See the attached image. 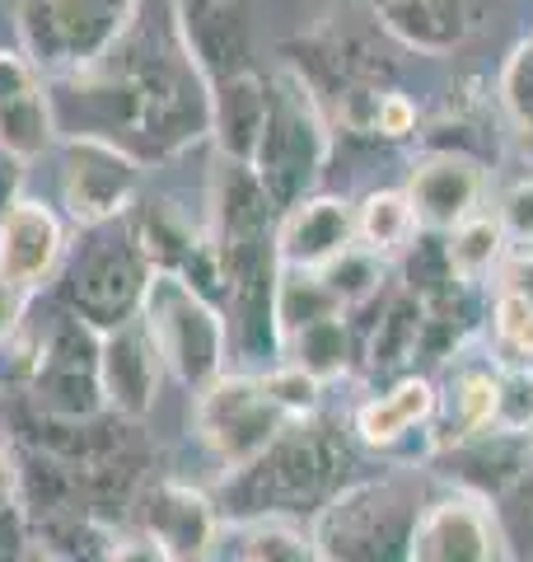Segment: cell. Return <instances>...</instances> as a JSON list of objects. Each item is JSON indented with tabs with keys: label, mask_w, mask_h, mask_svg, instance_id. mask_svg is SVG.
I'll list each match as a JSON object with an SVG mask.
<instances>
[{
	"label": "cell",
	"mask_w": 533,
	"mask_h": 562,
	"mask_svg": "<svg viewBox=\"0 0 533 562\" xmlns=\"http://www.w3.org/2000/svg\"><path fill=\"white\" fill-rule=\"evenodd\" d=\"M421 502V483L402 469L351 483L318 512L314 549L324 562H412Z\"/></svg>",
	"instance_id": "obj_1"
},
{
	"label": "cell",
	"mask_w": 533,
	"mask_h": 562,
	"mask_svg": "<svg viewBox=\"0 0 533 562\" xmlns=\"http://www.w3.org/2000/svg\"><path fill=\"white\" fill-rule=\"evenodd\" d=\"M328 160V117L305 76L266 85V127L253 150V173L272 206H295Z\"/></svg>",
	"instance_id": "obj_2"
},
{
	"label": "cell",
	"mask_w": 533,
	"mask_h": 562,
	"mask_svg": "<svg viewBox=\"0 0 533 562\" xmlns=\"http://www.w3.org/2000/svg\"><path fill=\"white\" fill-rule=\"evenodd\" d=\"M146 314H150V342L178 371V380L211 384L220 375L225 324L211 310V301H202L183 277L159 272L146 286Z\"/></svg>",
	"instance_id": "obj_3"
},
{
	"label": "cell",
	"mask_w": 533,
	"mask_h": 562,
	"mask_svg": "<svg viewBox=\"0 0 533 562\" xmlns=\"http://www.w3.org/2000/svg\"><path fill=\"white\" fill-rule=\"evenodd\" d=\"M412 562H514L501 506L458 483L426 497L412 530Z\"/></svg>",
	"instance_id": "obj_4"
},
{
	"label": "cell",
	"mask_w": 533,
	"mask_h": 562,
	"mask_svg": "<svg viewBox=\"0 0 533 562\" xmlns=\"http://www.w3.org/2000/svg\"><path fill=\"white\" fill-rule=\"evenodd\" d=\"M337 479V450L328 436L286 427L248 469H239L235 492L253 512H295L305 502H318Z\"/></svg>",
	"instance_id": "obj_5"
},
{
	"label": "cell",
	"mask_w": 533,
	"mask_h": 562,
	"mask_svg": "<svg viewBox=\"0 0 533 562\" xmlns=\"http://www.w3.org/2000/svg\"><path fill=\"white\" fill-rule=\"evenodd\" d=\"M197 427L206 436V446L220 454L229 469H248L258 454L291 427L286 413L266 398L262 380L248 375H216L206 384V394L197 403Z\"/></svg>",
	"instance_id": "obj_6"
},
{
	"label": "cell",
	"mask_w": 533,
	"mask_h": 562,
	"mask_svg": "<svg viewBox=\"0 0 533 562\" xmlns=\"http://www.w3.org/2000/svg\"><path fill=\"white\" fill-rule=\"evenodd\" d=\"M483 192H487V173L464 150H431L407 173V198H412L417 225L435 235H450L454 225L477 216Z\"/></svg>",
	"instance_id": "obj_7"
},
{
	"label": "cell",
	"mask_w": 533,
	"mask_h": 562,
	"mask_svg": "<svg viewBox=\"0 0 533 562\" xmlns=\"http://www.w3.org/2000/svg\"><path fill=\"white\" fill-rule=\"evenodd\" d=\"M355 244V211L342 198H309L295 202L286 225L276 235V262L281 268L318 272L328 258Z\"/></svg>",
	"instance_id": "obj_8"
},
{
	"label": "cell",
	"mask_w": 533,
	"mask_h": 562,
	"mask_svg": "<svg viewBox=\"0 0 533 562\" xmlns=\"http://www.w3.org/2000/svg\"><path fill=\"white\" fill-rule=\"evenodd\" d=\"M375 20L384 33H394L412 52H454L477 33L473 0H375Z\"/></svg>",
	"instance_id": "obj_9"
},
{
	"label": "cell",
	"mask_w": 533,
	"mask_h": 562,
	"mask_svg": "<svg viewBox=\"0 0 533 562\" xmlns=\"http://www.w3.org/2000/svg\"><path fill=\"white\" fill-rule=\"evenodd\" d=\"M146 525L169 562H206L211 549H216V512L192 487L178 483L155 487L146 502Z\"/></svg>",
	"instance_id": "obj_10"
},
{
	"label": "cell",
	"mask_w": 533,
	"mask_h": 562,
	"mask_svg": "<svg viewBox=\"0 0 533 562\" xmlns=\"http://www.w3.org/2000/svg\"><path fill=\"white\" fill-rule=\"evenodd\" d=\"M435 408H440L435 380L402 375L394 390L365 398L361 408H355V436H361L370 450H388V454H394L407 436H417V431L431 427Z\"/></svg>",
	"instance_id": "obj_11"
},
{
	"label": "cell",
	"mask_w": 533,
	"mask_h": 562,
	"mask_svg": "<svg viewBox=\"0 0 533 562\" xmlns=\"http://www.w3.org/2000/svg\"><path fill=\"white\" fill-rule=\"evenodd\" d=\"M132 183H136V169L127 155H117L113 146H103V140H76V146H70L66 198L80 221H103V216H113V211H122Z\"/></svg>",
	"instance_id": "obj_12"
},
{
	"label": "cell",
	"mask_w": 533,
	"mask_h": 562,
	"mask_svg": "<svg viewBox=\"0 0 533 562\" xmlns=\"http://www.w3.org/2000/svg\"><path fill=\"white\" fill-rule=\"evenodd\" d=\"M435 417H440V431L435 427L431 431H435L440 454L496 431V361L458 366L450 380V394H440Z\"/></svg>",
	"instance_id": "obj_13"
},
{
	"label": "cell",
	"mask_w": 533,
	"mask_h": 562,
	"mask_svg": "<svg viewBox=\"0 0 533 562\" xmlns=\"http://www.w3.org/2000/svg\"><path fill=\"white\" fill-rule=\"evenodd\" d=\"M140 258L127 249V244H103V249L84 254V262L70 277V295L84 314L94 319H117L127 314V305L140 295Z\"/></svg>",
	"instance_id": "obj_14"
},
{
	"label": "cell",
	"mask_w": 533,
	"mask_h": 562,
	"mask_svg": "<svg viewBox=\"0 0 533 562\" xmlns=\"http://www.w3.org/2000/svg\"><path fill=\"white\" fill-rule=\"evenodd\" d=\"M57 221L43 206H14L0 225V281L5 286H33L57 262Z\"/></svg>",
	"instance_id": "obj_15"
},
{
	"label": "cell",
	"mask_w": 533,
	"mask_h": 562,
	"mask_svg": "<svg viewBox=\"0 0 533 562\" xmlns=\"http://www.w3.org/2000/svg\"><path fill=\"white\" fill-rule=\"evenodd\" d=\"M0 146L10 155L47 146V103L20 57H0Z\"/></svg>",
	"instance_id": "obj_16"
},
{
	"label": "cell",
	"mask_w": 533,
	"mask_h": 562,
	"mask_svg": "<svg viewBox=\"0 0 533 562\" xmlns=\"http://www.w3.org/2000/svg\"><path fill=\"white\" fill-rule=\"evenodd\" d=\"M506 244L510 239H506L501 216H496V211H477V216H468L464 225H454V231L444 235V254H450V268L464 286H487V281H496Z\"/></svg>",
	"instance_id": "obj_17"
},
{
	"label": "cell",
	"mask_w": 533,
	"mask_h": 562,
	"mask_svg": "<svg viewBox=\"0 0 533 562\" xmlns=\"http://www.w3.org/2000/svg\"><path fill=\"white\" fill-rule=\"evenodd\" d=\"M417 231L421 225H417V211H412L407 188H375L361 202V211H355V239L379 258L402 254L407 244L417 239Z\"/></svg>",
	"instance_id": "obj_18"
},
{
	"label": "cell",
	"mask_w": 533,
	"mask_h": 562,
	"mask_svg": "<svg viewBox=\"0 0 533 562\" xmlns=\"http://www.w3.org/2000/svg\"><path fill=\"white\" fill-rule=\"evenodd\" d=\"M155 342L132 338V333H117V338L103 347V380L113 390V403L122 413H146L155 398Z\"/></svg>",
	"instance_id": "obj_19"
},
{
	"label": "cell",
	"mask_w": 533,
	"mask_h": 562,
	"mask_svg": "<svg viewBox=\"0 0 533 562\" xmlns=\"http://www.w3.org/2000/svg\"><path fill=\"white\" fill-rule=\"evenodd\" d=\"M262 127H266V85L258 76H248V70L243 76H229L220 94V136H225V150L239 165H253Z\"/></svg>",
	"instance_id": "obj_20"
},
{
	"label": "cell",
	"mask_w": 533,
	"mask_h": 562,
	"mask_svg": "<svg viewBox=\"0 0 533 562\" xmlns=\"http://www.w3.org/2000/svg\"><path fill=\"white\" fill-rule=\"evenodd\" d=\"M421 328H426V305L412 291H394L379 314L375 338H370V366H375V371H398V366L417 361Z\"/></svg>",
	"instance_id": "obj_21"
},
{
	"label": "cell",
	"mask_w": 533,
	"mask_h": 562,
	"mask_svg": "<svg viewBox=\"0 0 533 562\" xmlns=\"http://www.w3.org/2000/svg\"><path fill=\"white\" fill-rule=\"evenodd\" d=\"M318 281L328 286V295L342 310H361L365 301H375L388 281V262L379 254H370L365 244H351L337 258H328L324 268H318Z\"/></svg>",
	"instance_id": "obj_22"
},
{
	"label": "cell",
	"mask_w": 533,
	"mask_h": 562,
	"mask_svg": "<svg viewBox=\"0 0 533 562\" xmlns=\"http://www.w3.org/2000/svg\"><path fill=\"white\" fill-rule=\"evenodd\" d=\"M291 357L299 371H309L318 380H332V375H347L351 366V328H347V314H328V319H314L299 333L286 338Z\"/></svg>",
	"instance_id": "obj_23"
},
{
	"label": "cell",
	"mask_w": 533,
	"mask_h": 562,
	"mask_svg": "<svg viewBox=\"0 0 533 562\" xmlns=\"http://www.w3.org/2000/svg\"><path fill=\"white\" fill-rule=\"evenodd\" d=\"M496 431L533 436V361L496 366Z\"/></svg>",
	"instance_id": "obj_24"
},
{
	"label": "cell",
	"mask_w": 533,
	"mask_h": 562,
	"mask_svg": "<svg viewBox=\"0 0 533 562\" xmlns=\"http://www.w3.org/2000/svg\"><path fill=\"white\" fill-rule=\"evenodd\" d=\"M243 562H324L314 549V539H305L286 520H258L248 530V549H243Z\"/></svg>",
	"instance_id": "obj_25"
},
{
	"label": "cell",
	"mask_w": 533,
	"mask_h": 562,
	"mask_svg": "<svg viewBox=\"0 0 533 562\" xmlns=\"http://www.w3.org/2000/svg\"><path fill=\"white\" fill-rule=\"evenodd\" d=\"M262 390L281 413H286V422H305V417L318 413V403H324V380L299 371L295 361L281 366V371H272V375H262Z\"/></svg>",
	"instance_id": "obj_26"
},
{
	"label": "cell",
	"mask_w": 533,
	"mask_h": 562,
	"mask_svg": "<svg viewBox=\"0 0 533 562\" xmlns=\"http://www.w3.org/2000/svg\"><path fill=\"white\" fill-rule=\"evenodd\" d=\"M491 333L506 351H514V361H533V301L514 291L491 295Z\"/></svg>",
	"instance_id": "obj_27"
},
{
	"label": "cell",
	"mask_w": 533,
	"mask_h": 562,
	"mask_svg": "<svg viewBox=\"0 0 533 562\" xmlns=\"http://www.w3.org/2000/svg\"><path fill=\"white\" fill-rule=\"evenodd\" d=\"M496 216H501L510 244H533V179L510 183L501 206H496Z\"/></svg>",
	"instance_id": "obj_28"
},
{
	"label": "cell",
	"mask_w": 533,
	"mask_h": 562,
	"mask_svg": "<svg viewBox=\"0 0 533 562\" xmlns=\"http://www.w3.org/2000/svg\"><path fill=\"white\" fill-rule=\"evenodd\" d=\"M375 136L384 140H407L417 136V103L398 94V90H379V103H375Z\"/></svg>",
	"instance_id": "obj_29"
},
{
	"label": "cell",
	"mask_w": 533,
	"mask_h": 562,
	"mask_svg": "<svg viewBox=\"0 0 533 562\" xmlns=\"http://www.w3.org/2000/svg\"><path fill=\"white\" fill-rule=\"evenodd\" d=\"M496 291H514L533 301V244H506V258L496 268Z\"/></svg>",
	"instance_id": "obj_30"
},
{
	"label": "cell",
	"mask_w": 533,
	"mask_h": 562,
	"mask_svg": "<svg viewBox=\"0 0 533 562\" xmlns=\"http://www.w3.org/2000/svg\"><path fill=\"white\" fill-rule=\"evenodd\" d=\"M506 502H510V506H520V520L506 525V535H510V543H514V553H529V558H533V464L524 469V479L506 492Z\"/></svg>",
	"instance_id": "obj_31"
},
{
	"label": "cell",
	"mask_w": 533,
	"mask_h": 562,
	"mask_svg": "<svg viewBox=\"0 0 533 562\" xmlns=\"http://www.w3.org/2000/svg\"><path fill=\"white\" fill-rule=\"evenodd\" d=\"M109 562H169L165 558V549L146 535V539H127V543H113V553H109Z\"/></svg>",
	"instance_id": "obj_32"
},
{
	"label": "cell",
	"mask_w": 533,
	"mask_h": 562,
	"mask_svg": "<svg viewBox=\"0 0 533 562\" xmlns=\"http://www.w3.org/2000/svg\"><path fill=\"white\" fill-rule=\"evenodd\" d=\"M14 183H20V169H14V160H0V211H14L10 206Z\"/></svg>",
	"instance_id": "obj_33"
},
{
	"label": "cell",
	"mask_w": 533,
	"mask_h": 562,
	"mask_svg": "<svg viewBox=\"0 0 533 562\" xmlns=\"http://www.w3.org/2000/svg\"><path fill=\"white\" fill-rule=\"evenodd\" d=\"M14 506V469L5 460V450H0V512H10Z\"/></svg>",
	"instance_id": "obj_34"
},
{
	"label": "cell",
	"mask_w": 533,
	"mask_h": 562,
	"mask_svg": "<svg viewBox=\"0 0 533 562\" xmlns=\"http://www.w3.org/2000/svg\"><path fill=\"white\" fill-rule=\"evenodd\" d=\"M10 328V295H5V281H0V338H5Z\"/></svg>",
	"instance_id": "obj_35"
},
{
	"label": "cell",
	"mask_w": 533,
	"mask_h": 562,
	"mask_svg": "<svg viewBox=\"0 0 533 562\" xmlns=\"http://www.w3.org/2000/svg\"><path fill=\"white\" fill-rule=\"evenodd\" d=\"M529 562H533V558H529Z\"/></svg>",
	"instance_id": "obj_36"
}]
</instances>
